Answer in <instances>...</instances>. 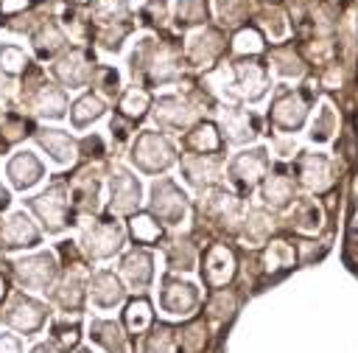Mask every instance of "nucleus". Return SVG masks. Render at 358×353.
Returning a JSON list of instances; mask_svg holds the SVG:
<instances>
[{"label":"nucleus","mask_w":358,"mask_h":353,"mask_svg":"<svg viewBox=\"0 0 358 353\" xmlns=\"http://www.w3.org/2000/svg\"><path fill=\"white\" fill-rule=\"evenodd\" d=\"M0 317H3V322L11 325L14 331H20V333H34V331H39L42 322H45V308H42L39 303L28 300L25 294H14V297L8 300V305L3 308Z\"/></svg>","instance_id":"1"},{"label":"nucleus","mask_w":358,"mask_h":353,"mask_svg":"<svg viewBox=\"0 0 358 353\" xmlns=\"http://www.w3.org/2000/svg\"><path fill=\"white\" fill-rule=\"evenodd\" d=\"M14 275L22 286H31V289H42L50 283L53 277V261L50 255H34V258H22L14 263Z\"/></svg>","instance_id":"2"},{"label":"nucleus","mask_w":358,"mask_h":353,"mask_svg":"<svg viewBox=\"0 0 358 353\" xmlns=\"http://www.w3.org/2000/svg\"><path fill=\"white\" fill-rule=\"evenodd\" d=\"M0 244L8 247V249L31 247V244H36V230L31 227V221H28L22 213H17V216H11V219L0 227Z\"/></svg>","instance_id":"3"},{"label":"nucleus","mask_w":358,"mask_h":353,"mask_svg":"<svg viewBox=\"0 0 358 353\" xmlns=\"http://www.w3.org/2000/svg\"><path fill=\"white\" fill-rule=\"evenodd\" d=\"M39 174H42V168H39V162H36L31 154H17V157L8 162V176H11V182H14L17 188L34 185V182L39 179Z\"/></svg>","instance_id":"4"},{"label":"nucleus","mask_w":358,"mask_h":353,"mask_svg":"<svg viewBox=\"0 0 358 353\" xmlns=\"http://www.w3.org/2000/svg\"><path fill=\"white\" fill-rule=\"evenodd\" d=\"M34 210L42 216L48 230H59L62 227V216H59L62 213V202L56 199V193H45V196L34 199Z\"/></svg>","instance_id":"5"},{"label":"nucleus","mask_w":358,"mask_h":353,"mask_svg":"<svg viewBox=\"0 0 358 353\" xmlns=\"http://www.w3.org/2000/svg\"><path fill=\"white\" fill-rule=\"evenodd\" d=\"M36 137H39V143H42L45 148H50V154H53L56 160H67V157H73V154H67V151L73 148V143H70L62 132H50V129H48V132H39Z\"/></svg>","instance_id":"6"},{"label":"nucleus","mask_w":358,"mask_h":353,"mask_svg":"<svg viewBox=\"0 0 358 353\" xmlns=\"http://www.w3.org/2000/svg\"><path fill=\"white\" fill-rule=\"evenodd\" d=\"M0 62H3V70L6 73H17L25 64V56L17 48H0Z\"/></svg>","instance_id":"7"},{"label":"nucleus","mask_w":358,"mask_h":353,"mask_svg":"<svg viewBox=\"0 0 358 353\" xmlns=\"http://www.w3.org/2000/svg\"><path fill=\"white\" fill-rule=\"evenodd\" d=\"M0 353H22V345L11 333H0Z\"/></svg>","instance_id":"8"},{"label":"nucleus","mask_w":358,"mask_h":353,"mask_svg":"<svg viewBox=\"0 0 358 353\" xmlns=\"http://www.w3.org/2000/svg\"><path fill=\"white\" fill-rule=\"evenodd\" d=\"M53 339L62 342V345H73L76 342V328H56L53 331Z\"/></svg>","instance_id":"9"},{"label":"nucleus","mask_w":358,"mask_h":353,"mask_svg":"<svg viewBox=\"0 0 358 353\" xmlns=\"http://www.w3.org/2000/svg\"><path fill=\"white\" fill-rule=\"evenodd\" d=\"M31 353H56V350H53V347H48V345H39V347H34Z\"/></svg>","instance_id":"10"},{"label":"nucleus","mask_w":358,"mask_h":353,"mask_svg":"<svg viewBox=\"0 0 358 353\" xmlns=\"http://www.w3.org/2000/svg\"><path fill=\"white\" fill-rule=\"evenodd\" d=\"M8 205V193L3 191V185H0V207H6Z\"/></svg>","instance_id":"11"},{"label":"nucleus","mask_w":358,"mask_h":353,"mask_svg":"<svg viewBox=\"0 0 358 353\" xmlns=\"http://www.w3.org/2000/svg\"><path fill=\"white\" fill-rule=\"evenodd\" d=\"M6 297V277H0V300Z\"/></svg>","instance_id":"12"},{"label":"nucleus","mask_w":358,"mask_h":353,"mask_svg":"<svg viewBox=\"0 0 358 353\" xmlns=\"http://www.w3.org/2000/svg\"><path fill=\"white\" fill-rule=\"evenodd\" d=\"M0 118H3V109H0Z\"/></svg>","instance_id":"13"}]
</instances>
